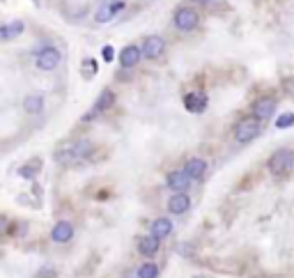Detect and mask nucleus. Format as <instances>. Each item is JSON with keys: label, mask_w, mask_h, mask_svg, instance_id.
<instances>
[{"label": "nucleus", "mask_w": 294, "mask_h": 278, "mask_svg": "<svg viewBox=\"0 0 294 278\" xmlns=\"http://www.w3.org/2000/svg\"><path fill=\"white\" fill-rule=\"evenodd\" d=\"M90 152H92V145L88 143V140H76V143L62 145L53 157H55V161L62 165H74V163H78V161H83Z\"/></svg>", "instance_id": "1"}, {"label": "nucleus", "mask_w": 294, "mask_h": 278, "mask_svg": "<svg viewBox=\"0 0 294 278\" xmlns=\"http://www.w3.org/2000/svg\"><path fill=\"white\" fill-rule=\"evenodd\" d=\"M269 165V173L273 175H285L294 168V152L290 150H278L276 154H271V159L267 161Z\"/></svg>", "instance_id": "2"}, {"label": "nucleus", "mask_w": 294, "mask_h": 278, "mask_svg": "<svg viewBox=\"0 0 294 278\" xmlns=\"http://www.w3.org/2000/svg\"><path fill=\"white\" fill-rule=\"evenodd\" d=\"M257 136H260V120L257 117H246L234 129V140L237 143H250Z\"/></svg>", "instance_id": "3"}, {"label": "nucleus", "mask_w": 294, "mask_h": 278, "mask_svg": "<svg viewBox=\"0 0 294 278\" xmlns=\"http://www.w3.org/2000/svg\"><path fill=\"white\" fill-rule=\"evenodd\" d=\"M62 55L58 48H53V46H44L42 51L35 55V65H37L42 71H53V69L60 65Z\"/></svg>", "instance_id": "4"}, {"label": "nucleus", "mask_w": 294, "mask_h": 278, "mask_svg": "<svg viewBox=\"0 0 294 278\" xmlns=\"http://www.w3.org/2000/svg\"><path fill=\"white\" fill-rule=\"evenodd\" d=\"M173 23L177 30H184V32H191L198 28V14L193 12V9L189 7H180L177 12H175L173 16Z\"/></svg>", "instance_id": "5"}, {"label": "nucleus", "mask_w": 294, "mask_h": 278, "mask_svg": "<svg viewBox=\"0 0 294 278\" xmlns=\"http://www.w3.org/2000/svg\"><path fill=\"white\" fill-rule=\"evenodd\" d=\"M191 182H193V180L189 177L186 170H173V173L168 175L166 184H168L170 191H175V193H186V188L191 186Z\"/></svg>", "instance_id": "6"}, {"label": "nucleus", "mask_w": 294, "mask_h": 278, "mask_svg": "<svg viewBox=\"0 0 294 278\" xmlns=\"http://www.w3.org/2000/svg\"><path fill=\"white\" fill-rule=\"evenodd\" d=\"M163 48H166V42H163V37H158V35H150V37L143 42V55L147 60L158 58V55L163 53Z\"/></svg>", "instance_id": "7"}, {"label": "nucleus", "mask_w": 294, "mask_h": 278, "mask_svg": "<svg viewBox=\"0 0 294 278\" xmlns=\"http://www.w3.org/2000/svg\"><path fill=\"white\" fill-rule=\"evenodd\" d=\"M113 101H115V94L111 90H104L101 94H99V99H97V104H94V108H92L90 113H85L83 115V122H90V120H94L99 113H104L106 108H111L113 106Z\"/></svg>", "instance_id": "8"}, {"label": "nucleus", "mask_w": 294, "mask_h": 278, "mask_svg": "<svg viewBox=\"0 0 294 278\" xmlns=\"http://www.w3.org/2000/svg\"><path fill=\"white\" fill-rule=\"evenodd\" d=\"M122 9H124V2L122 0H113V2H106V5H101V7L97 9V23H108L113 21L115 14H120Z\"/></svg>", "instance_id": "9"}, {"label": "nucleus", "mask_w": 294, "mask_h": 278, "mask_svg": "<svg viewBox=\"0 0 294 278\" xmlns=\"http://www.w3.org/2000/svg\"><path fill=\"white\" fill-rule=\"evenodd\" d=\"M74 237V226L69 223V221H58L51 230V239L55 244H67L69 239Z\"/></svg>", "instance_id": "10"}, {"label": "nucleus", "mask_w": 294, "mask_h": 278, "mask_svg": "<svg viewBox=\"0 0 294 278\" xmlns=\"http://www.w3.org/2000/svg\"><path fill=\"white\" fill-rule=\"evenodd\" d=\"M140 58H143V48H138L136 44H129L120 53V65L122 67H136Z\"/></svg>", "instance_id": "11"}, {"label": "nucleus", "mask_w": 294, "mask_h": 278, "mask_svg": "<svg viewBox=\"0 0 294 278\" xmlns=\"http://www.w3.org/2000/svg\"><path fill=\"white\" fill-rule=\"evenodd\" d=\"M273 111H276V99H271V97L257 99L255 106H253V113H255L257 120H269L273 115Z\"/></svg>", "instance_id": "12"}, {"label": "nucleus", "mask_w": 294, "mask_h": 278, "mask_svg": "<svg viewBox=\"0 0 294 278\" xmlns=\"http://www.w3.org/2000/svg\"><path fill=\"white\" fill-rule=\"evenodd\" d=\"M184 106L191 113H203L204 108H207V97H204L203 92H191V94L184 97Z\"/></svg>", "instance_id": "13"}, {"label": "nucleus", "mask_w": 294, "mask_h": 278, "mask_svg": "<svg viewBox=\"0 0 294 278\" xmlns=\"http://www.w3.org/2000/svg\"><path fill=\"white\" fill-rule=\"evenodd\" d=\"M191 207V198L186 193H175L170 200H168V209L170 214H184V211Z\"/></svg>", "instance_id": "14"}, {"label": "nucleus", "mask_w": 294, "mask_h": 278, "mask_svg": "<svg viewBox=\"0 0 294 278\" xmlns=\"http://www.w3.org/2000/svg\"><path fill=\"white\" fill-rule=\"evenodd\" d=\"M173 232V221L166 216L157 218V221H152V234L157 237V239H166L168 234Z\"/></svg>", "instance_id": "15"}, {"label": "nucleus", "mask_w": 294, "mask_h": 278, "mask_svg": "<svg viewBox=\"0 0 294 278\" xmlns=\"http://www.w3.org/2000/svg\"><path fill=\"white\" fill-rule=\"evenodd\" d=\"M184 170L189 173V177L191 180H200L204 173H207V161L204 159H189L186 161V165H184Z\"/></svg>", "instance_id": "16"}, {"label": "nucleus", "mask_w": 294, "mask_h": 278, "mask_svg": "<svg viewBox=\"0 0 294 278\" xmlns=\"http://www.w3.org/2000/svg\"><path fill=\"white\" fill-rule=\"evenodd\" d=\"M158 241H161V239H157L154 234H150V237H143V239H140V244H138V251H140L145 257H152L158 251Z\"/></svg>", "instance_id": "17"}, {"label": "nucleus", "mask_w": 294, "mask_h": 278, "mask_svg": "<svg viewBox=\"0 0 294 278\" xmlns=\"http://www.w3.org/2000/svg\"><path fill=\"white\" fill-rule=\"evenodd\" d=\"M23 21H9L7 25H2V30H0V37L2 39H12V37H16V35H21L23 32Z\"/></svg>", "instance_id": "18"}, {"label": "nucleus", "mask_w": 294, "mask_h": 278, "mask_svg": "<svg viewBox=\"0 0 294 278\" xmlns=\"http://www.w3.org/2000/svg\"><path fill=\"white\" fill-rule=\"evenodd\" d=\"M23 108H25L28 113H39V111L44 108V99L39 97V94H30V97L23 99Z\"/></svg>", "instance_id": "19"}, {"label": "nucleus", "mask_w": 294, "mask_h": 278, "mask_svg": "<svg viewBox=\"0 0 294 278\" xmlns=\"http://www.w3.org/2000/svg\"><path fill=\"white\" fill-rule=\"evenodd\" d=\"M157 276H158V267L154 262L140 264V269H138V278H157Z\"/></svg>", "instance_id": "20"}, {"label": "nucleus", "mask_w": 294, "mask_h": 278, "mask_svg": "<svg viewBox=\"0 0 294 278\" xmlns=\"http://www.w3.org/2000/svg\"><path fill=\"white\" fill-rule=\"evenodd\" d=\"M294 124V113H283L276 120V129H287V127H292Z\"/></svg>", "instance_id": "21"}, {"label": "nucleus", "mask_w": 294, "mask_h": 278, "mask_svg": "<svg viewBox=\"0 0 294 278\" xmlns=\"http://www.w3.org/2000/svg\"><path fill=\"white\" fill-rule=\"evenodd\" d=\"M101 55H104V60H106V62H111V60H113V55H115V51L111 48V46H104V51H101Z\"/></svg>", "instance_id": "22"}, {"label": "nucleus", "mask_w": 294, "mask_h": 278, "mask_svg": "<svg viewBox=\"0 0 294 278\" xmlns=\"http://www.w3.org/2000/svg\"><path fill=\"white\" fill-rule=\"evenodd\" d=\"M193 2H200V5H204V2H209V0H193Z\"/></svg>", "instance_id": "23"}]
</instances>
